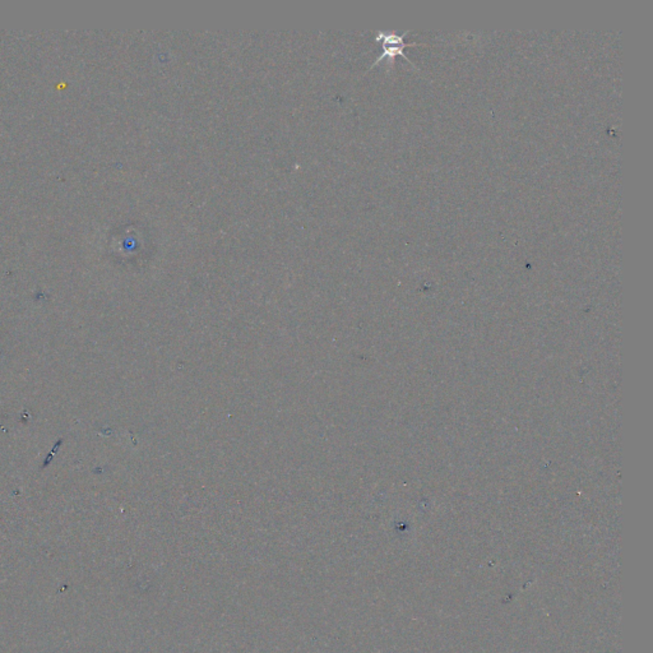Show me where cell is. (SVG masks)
I'll return each instance as SVG.
<instances>
[{
    "label": "cell",
    "instance_id": "obj_1",
    "mask_svg": "<svg viewBox=\"0 0 653 653\" xmlns=\"http://www.w3.org/2000/svg\"><path fill=\"white\" fill-rule=\"evenodd\" d=\"M408 32H410V31H406V32H403L402 35L394 34V32H388V34L387 32H378V34L375 35V41H376V43H381L383 53H381V56H379V58L375 61V63L373 64V66L379 64V63H381L383 59H387V58L389 59V61H394V58H396L397 55L403 56L406 61H408L410 64L413 66V63H412V61L408 59V56L405 54V51H403V50H405L406 48H410V46H418V43H408L403 41V38H405V36L408 35ZM413 67H415V66H413Z\"/></svg>",
    "mask_w": 653,
    "mask_h": 653
}]
</instances>
